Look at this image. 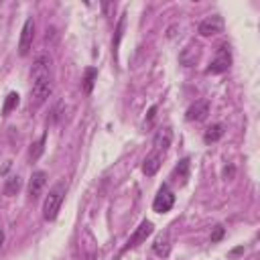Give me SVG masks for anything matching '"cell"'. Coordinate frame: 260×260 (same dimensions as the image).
Listing matches in <instances>:
<instances>
[{
	"mask_svg": "<svg viewBox=\"0 0 260 260\" xmlns=\"http://www.w3.org/2000/svg\"><path fill=\"white\" fill-rule=\"evenodd\" d=\"M32 87H30V108H41L49 95L53 93V73H51V57L47 53H41L35 57L32 69Z\"/></svg>",
	"mask_w": 260,
	"mask_h": 260,
	"instance_id": "1",
	"label": "cell"
},
{
	"mask_svg": "<svg viewBox=\"0 0 260 260\" xmlns=\"http://www.w3.org/2000/svg\"><path fill=\"white\" fill-rule=\"evenodd\" d=\"M63 197H65V185H63V183H57V185L49 191V195L45 197V203H43V217H45L47 221H53V219L57 217L59 207H61V203H63Z\"/></svg>",
	"mask_w": 260,
	"mask_h": 260,
	"instance_id": "2",
	"label": "cell"
},
{
	"mask_svg": "<svg viewBox=\"0 0 260 260\" xmlns=\"http://www.w3.org/2000/svg\"><path fill=\"white\" fill-rule=\"evenodd\" d=\"M232 65V55H230V47L228 45H221L219 49H217V53H215V59L209 63V67H207V73H223V71H228V67Z\"/></svg>",
	"mask_w": 260,
	"mask_h": 260,
	"instance_id": "3",
	"label": "cell"
},
{
	"mask_svg": "<svg viewBox=\"0 0 260 260\" xmlns=\"http://www.w3.org/2000/svg\"><path fill=\"white\" fill-rule=\"evenodd\" d=\"M173 205H175V193H173L167 185H162V187L158 189L154 201H152V209H154L156 213H167V211H171Z\"/></svg>",
	"mask_w": 260,
	"mask_h": 260,
	"instance_id": "4",
	"label": "cell"
},
{
	"mask_svg": "<svg viewBox=\"0 0 260 260\" xmlns=\"http://www.w3.org/2000/svg\"><path fill=\"white\" fill-rule=\"evenodd\" d=\"M32 39H35V20L32 18H26L24 24H22V30H20V43H18V53L24 57L28 55L30 47H32Z\"/></svg>",
	"mask_w": 260,
	"mask_h": 260,
	"instance_id": "5",
	"label": "cell"
},
{
	"mask_svg": "<svg viewBox=\"0 0 260 260\" xmlns=\"http://www.w3.org/2000/svg\"><path fill=\"white\" fill-rule=\"evenodd\" d=\"M223 30V18L219 14H211L199 22V35L201 37H213Z\"/></svg>",
	"mask_w": 260,
	"mask_h": 260,
	"instance_id": "6",
	"label": "cell"
},
{
	"mask_svg": "<svg viewBox=\"0 0 260 260\" xmlns=\"http://www.w3.org/2000/svg\"><path fill=\"white\" fill-rule=\"evenodd\" d=\"M207 114H209V102H207V100H199V102H195L193 106H189L185 118H187L189 122H201Z\"/></svg>",
	"mask_w": 260,
	"mask_h": 260,
	"instance_id": "7",
	"label": "cell"
},
{
	"mask_svg": "<svg viewBox=\"0 0 260 260\" xmlns=\"http://www.w3.org/2000/svg\"><path fill=\"white\" fill-rule=\"evenodd\" d=\"M47 183V173L45 171H35L30 181H28V197L30 199H37L41 193H43V187Z\"/></svg>",
	"mask_w": 260,
	"mask_h": 260,
	"instance_id": "8",
	"label": "cell"
},
{
	"mask_svg": "<svg viewBox=\"0 0 260 260\" xmlns=\"http://www.w3.org/2000/svg\"><path fill=\"white\" fill-rule=\"evenodd\" d=\"M152 230H154V228H152V223L144 219V221L136 228V232L132 234V238H130V242H128V246H130V248H134V246H138V244L146 242V238L152 234Z\"/></svg>",
	"mask_w": 260,
	"mask_h": 260,
	"instance_id": "9",
	"label": "cell"
},
{
	"mask_svg": "<svg viewBox=\"0 0 260 260\" xmlns=\"http://www.w3.org/2000/svg\"><path fill=\"white\" fill-rule=\"evenodd\" d=\"M199 55H201V49H199L197 45H189V47H185V49L181 51L179 61H181V65L191 67V65H195V63L199 61Z\"/></svg>",
	"mask_w": 260,
	"mask_h": 260,
	"instance_id": "10",
	"label": "cell"
},
{
	"mask_svg": "<svg viewBox=\"0 0 260 260\" xmlns=\"http://www.w3.org/2000/svg\"><path fill=\"white\" fill-rule=\"evenodd\" d=\"M171 142H173V132H171V128H160V130L154 134V138H152L154 148H156V150H162V152L171 146Z\"/></svg>",
	"mask_w": 260,
	"mask_h": 260,
	"instance_id": "11",
	"label": "cell"
},
{
	"mask_svg": "<svg viewBox=\"0 0 260 260\" xmlns=\"http://www.w3.org/2000/svg\"><path fill=\"white\" fill-rule=\"evenodd\" d=\"M160 162H162V158H160V154L154 150V152H150L146 158H144V165H142V173L146 175V177H152V175H156V171L160 169Z\"/></svg>",
	"mask_w": 260,
	"mask_h": 260,
	"instance_id": "12",
	"label": "cell"
},
{
	"mask_svg": "<svg viewBox=\"0 0 260 260\" xmlns=\"http://www.w3.org/2000/svg\"><path fill=\"white\" fill-rule=\"evenodd\" d=\"M152 252H154L156 256H160V258H167V256H169V252H171V240H169L167 234H165V236H158V238L154 240Z\"/></svg>",
	"mask_w": 260,
	"mask_h": 260,
	"instance_id": "13",
	"label": "cell"
},
{
	"mask_svg": "<svg viewBox=\"0 0 260 260\" xmlns=\"http://www.w3.org/2000/svg\"><path fill=\"white\" fill-rule=\"evenodd\" d=\"M173 179L179 181L181 185L187 183V179H189V158H181V160H179V165H177L175 171H173Z\"/></svg>",
	"mask_w": 260,
	"mask_h": 260,
	"instance_id": "14",
	"label": "cell"
},
{
	"mask_svg": "<svg viewBox=\"0 0 260 260\" xmlns=\"http://www.w3.org/2000/svg\"><path fill=\"white\" fill-rule=\"evenodd\" d=\"M221 136H223V126H221V124H211V126L205 130L203 140L209 144V142H217Z\"/></svg>",
	"mask_w": 260,
	"mask_h": 260,
	"instance_id": "15",
	"label": "cell"
},
{
	"mask_svg": "<svg viewBox=\"0 0 260 260\" xmlns=\"http://www.w3.org/2000/svg\"><path fill=\"white\" fill-rule=\"evenodd\" d=\"M20 187H22L20 177H18V175H12V177H8L6 183H4V193H6V195H16V193L20 191Z\"/></svg>",
	"mask_w": 260,
	"mask_h": 260,
	"instance_id": "16",
	"label": "cell"
},
{
	"mask_svg": "<svg viewBox=\"0 0 260 260\" xmlns=\"http://www.w3.org/2000/svg\"><path fill=\"white\" fill-rule=\"evenodd\" d=\"M18 102H20V95L16 93V91H10L8 95H6V102H4V108H2V112L4 114H10L16 106H18Z\"/></svg>",
	"mask_w": 260,
	"mask_h": 260,
	"instance_id": "17",
	"label": "cell"
},
{
	"mask_svg": "<svg viewBox=\"0 0 260 260\" xmlns=\"http://www.w3.org/2000/svg\"><path fill=\"white\" fill-rule=\"evenodd\" d=\"M95 77H98V71H95L93 67H87V69H85V79H83V91H85V93L91 91Z\"/></svg>",
	"mask_w": 260,
	"mask_h": 260,
	"instance_id": "18",
	"label": "cell"
},
{
	"mask_svg": "<svg viewBox=\"0 0 260 260\" xmlns=\"http://www.w3.org/2000/svg\"><path fill=\"white\" fill-rule=\"evenodd\" d=\"M43 150H45V134H43V136H41V138L30 146V158H32V160H37V158L43 154Z\"/></svg>",
	"mask_w": 260,
	"mask_h": 260,
	"instance_id": "19",
	"label": "cell"
},
{
	"mask_svg": "<svg viewBox=\"0 0 260 260\" xmlns=\"http://www.w3.org/2000/svg\"><path fill=\"white\" fill-rule=\"evenodd\" d=\"M124 24H126V14H122V16H120V20H118V26H116V39H114V51H116V49H118V45H120Z\"/></svg>",
	"mask_w": 260,
	"mask_h": 260,
	"instance_id": "20",
	"label": "cell"
},
{
	"mask_svg": "<svg viewBox=\"0 0 260 260\" xmlns=\"http://www.w3.org/2000/svg\"><path fill=\"white\" fill-rule=\"evenodd\" d=\"M221 238H223V225H215L211 234V242H219Z\"/></svg>",
	"mask_w": 260,
	"mask_h": 260,
	"instance_id": "21",
	"label": "cell"
},
{
	"mask_svg": "<svg viewBox=\"0 0 260 260\" xmlns=\"http://www.w3.org/2000/svg\"><path fill=\"white\" fill-rule=\"evenodd\" d=\"M234 173H236V169H234V167H225V169H223V177H225V179H232V177H234Z\"/></svg>",
	"mask_w": 260,
	"mask_h": 260,
	"instance_id": "22",
	"label": "cell"
},
{
	"mask_svg": "<svg viewBox=\"0 0 260 260\" xmlns=\"http://www.w3.org/2000/svg\"><path fill=\"white\" fill-rule=\"evenodd\" d=\"M2 244H4V232L0 230V248H2Z\"/></svg>",
	"mask_w": 260,
	"mask_h": 260,
	"instance_id": "23",
	"label": "cell"
}]
</instances>
